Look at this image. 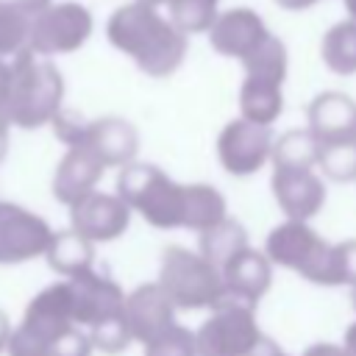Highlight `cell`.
I'll list each match as a JSON object with an SVG mask.
<instances>
[{
	"mask_svg": "<svg viewBox=\"0 0 356 356\" xmlns=\"http://www.w3.org/2000/svg\"><path fill=\"white\" fill-rule=\"evenodd\" d=\"M106 36L111 47L125 53L145 75L167 78L172 75L186 56L189 36L175 28L156 6L131 0L111 11L106 22Z\"/></svg>",
	"mask_w": 356,
	"mask_h": 356,
	"instance_id": "cell-1",
	"label": "cell"
},
{
	"mask_svg": "<svg viewBox=\"0 0 356 356\" xmlns=\"http://www.w3.org/2000/svg\"><path fill=\"white\" fill-rule=\"evenodd\" d=\"M11 97H8V125L22 131H36L56 120L64 108V78L61 70L31 50L11 58Z\"/></svg>",
	"mask_w": 356,
	"mask_h": 356,
	"instance_id": "cell-2",
	"label": "cell"
},
{
	"mask_svg": "<svg viewBox=\"0 0 356 356\" xmlns=\"http://www.w3.org/2000/svg\"><path fill=\"white\" fill-rule=\"evenodd\" d=\"M117 195L147 225L159 231L184 228L186 184L172 181L161 167L147 161H134L122 167L117 175Z\"/></svg>",
	"mask_w": 356,
	"mask_h": 356,
	"instance_id": "cell-3",
	"label": "cell"
},
{
	"mask_svg": "<svg viewBox=\"0 0 356 356\" xmlns=\"http://www.w3.org/2000/svg\"><path fill=\"white\" fill-rule=\"evenodd\" d=\"M264 253L273 267H284L317 286H337L334 281V242H325L309 222L284 220L264 239Z\"/></svg>",
	"mask_w": 356,
	"mask_h": 356,
	"instance_id": "cell-4",
	"label": "cell"
},
{
	"mask_svg": "<svg viewBox=\"0 0 356 356\" xmlns=\"http://www.w3.org/2000/svg\"><path fill=\"white\" fill-rule=\"evenodd\" d=\"M159 284L181 312L214 309L225 292L220 267L184 245H167L161 250Z\"/></svg>",
	"mask_w": 356,
	"mask_h": 356,
	"instance_id": "cell-5",
	"label": "cell"
},
{
	"mask_svg": "<svg viewBox=\"0 0 356 356\" xmlns=\"http://www.w3.org/2000/svg\"><path fill=\"white\" fill-rule=\"evenodd\" d=\"M261 337L264 334L256 323V306L225 292L195 331L197 356H248Z\"/></svg>",
	"mask_w": 356,
	"mask_h": 356,
	"instance_id": "cell-6",
	"label": "cell"
},
{
	"mask_svg": "<svg viewBox=\"0 0 356 356\" xmlns=\"http://www.w3.org/2000/svg\"><path fill=\"white\" fill-rule=\"evenodd\" d=\"M95 19L83 3L64 0V3H44L31 28L28 50L36 56H64L75 53L92 36Z\"/></svg>",
	"mask_w": 356,
	"mask_h": 356,
	"instance_id": "cell-7",
	"label": "cell"
},
{
	"mask_svg": "<svg viewBox=\"0 0 356 356\" xmlns=\"http://www.w3.org/2000/svg\"><path fill=\"white\" fill-rule=\"evenodd\" d=\"M273 128L256 125L242 117L225 122V128L217 136V159L228 175L245 178L259 172L273 159Z\"/></svg>",
	"mask_w": 356,
	"mask_h": 356,
	"instance_id": "cell-8",
	"label": "cell"
},
{
	"mask_svg": "<svg viewBox=\"0 0 356 356\" xmlns=\"http://www.w3.org/2000/svg\"><path fill=\"white\" fill-rule=\"evenodd\" d=\"M53 228L44 217L19 203L0 200V264H25L47 253Z\"/></svg>",
	"mask_w": 356,
	"mask_h": 356,
	"instance_id": "cell-9",
	"label": "cell"
},
{
	"mask_svg": "<svg viewBox=\"0 0 356 356\" xmlns=\"http://www.w3.org/2000/svg\"><path fill=\"white\" fill-rule=\"evenodd\" d=\"M64 281H67L70 295H72L75 323L83 331H92L100 323L125 317V298L128 295L122 292V286L108 273L92 267V270L72 275V278H64Z\"/></svg>",
	"mask_w": 356,
	"mask_h": 356,
	"instance_id": "cell-10",
	"label": "cell"
},
{
	"mask_svg": "<svg viewBox=\"0 0 356 356\" xmlns=\"http://www.w3.org/2000/svg\"><path fill=\"white\" fill-rule=\"evenodd\" d=\"M131 209L114 192H92L75 206H70V228L95 245L120 239L131 225Z\"/></svg>",
	"mask_w": 356,
	"mask_h": 356,
	"instance_id": "cell-11",
	"label": "cell"
},
{
	"mask_svg": "<svg viewBox=\"0 0 356 356\" xmlns=\"http://www.w3.org/2000/svg\"><path fill=\"white\" fill-rule=\"evenodd\" d=\"M270 189L286 220L309 222L325 206L323 178L309 167H273Z\"/></svg>",
	"mask_w": 356,
	"mask_h": 356,
	"instance_id": "cell-12",
	"label": "cell"
},
{
	"mask_svg": "<svg viewBox=\"0 0 356 356\" xmlns=\"http://www.w3.org/2000/svg\"><path fill=\"white\" fill-rule=\"evenodd\" d=\"M270 36V28L264 25V19L253 11V8H228L220 11L214 25L209 28V44L228 58H250Z\"/></svg>",
	"mask_w": 356,
	"mask_h": 356,
	"instance_id": "cell-13",
	"label": "cell"
},
{
	"mask_svg": "<svg viewBox=\"0 0 356 356\" xmlns=\"http://www.w3.org/2000/svg\"><path fill=\"white\" fill-rule=\"evenodd\" d=\"M125 320L131 328V337L142 345L161 337L170 325H175V303L164 292L159 281L136 286L125 298Z\"/></svg>",
	"mask_w": 356,
	"mask_h": 356,
	"instance_id": "cell-14",
	"label": "cell"
},
{
	"mask_svg": "<svg viewBox=\"0 0 356 356\" xmlns=\"http://www.w3.org/2000/svg\"><path fill=\"white\" fill-rule=\"evenodd\" d=\"M89 153H95L103 167H128L134 164L136 153H139V131L134 122L122 120V117H100V120H89L81 136V145Z\"/></svg>",
	"mask_w": 356,
	"mask_h": 356,
	"instance_id": "cell-15",
	"label": "cell"
},
{
	"mask_svg": "<svg viewBox=\"0 0 356 356\" xmlns=\"http://www.w3.org/2000/svg\"><path fill=\"white\" fill-rule=\"evenodd\" d=\"M309 131L320 145H337L356 139V100L345 92L325 89L314 95L306 108Z\"/></svg>",
	"mask_w": 356,
	"mask_h": 356,
	"instance_id": "cell-16",
	"label": "cell"
},
{
	"mask_svg": "<svg viewBox=\"0 0 356 356\" xmlns=\"http://www.w3.org/2000/svg\"><path fill=\"white\" fill-rule=\"evenodd\" d=\"M103 172L106 167L95 153H89L86 147H67L53 172V197L70 209L86 195L97 192L95 186L103 178Z\"/></svg>",
	"mask_w": 356,
	"mask_h": 356,
	"instance_id": "cell-17",
	"label": "cell"
},
{
	"mask_svg": "<svg viewBox=\"0 0 356 356\" xmlns=\"http://www.w3.org/2000/svg\"><path fill=\"white\" fill-rule=\"evenodd\" d=\"M273 284V261L264 250L248 248L234 261L222 267V289L231 298H239L245 303L259 306V300L267 295Z\"/></svg>",
	"mask_w": 356,
	"mask_h": 356,
	"instance_id": "cell-18",
	"label": "cell"
},
{
	"mask_svg": "<svg viewBox=\"0 0 356 356\" xmlns=\"http://www.w3.org/2000/svg\"><path fill=\"white\" fill-rule=\"evenodd\" d=\"M47 0H0V58H17L31 44V28Z\"/></svg>",
	"mask_w": 356,
	"mask_h": 356,
	"instance_id": "cell-19",
	"label": "cell"
},
{
	"mask_svg": "<svg viewBox=\"0 0 356 356\" xmlns=\"http://www.w3.org/2000/svg\"><path fill=\"white\" fill-rule=\"evenodd\" d=\"M44 259L56 275L72 278V275H81L95 267V242H89L86 236H81L72 228H64V231L53 234V242H50Z\"/></svg>",
	"mask_w": 356,
	"mask_h": 356,
	"instance_id": "cell-20",
	"label": "cell"
},
{
	"mask_svg": "<svg viewBox=\"0 0 356 356\" xmlns=\"http://www.w3.org/2000/svg\"><path fill=\"white\" fill-rule=\"evenodd\" d=\"M284 111V92L281 83L273 81H259V78H245L239 89V117L256 125H270L281 117Z\"/></svg>",
	"mask_w": 356,
	"mask_h": 356,
	"instance_id": "cell-21",
	"label": "cell"
},
{
	"mask_svg": "<svg viewBox=\"0 0 356 356\" xmlns=\"http://www.w3.org/2000/svg\"><path fill=\"white\" fill-rule=\"evenodd\" d=\"M228 217V203L220 189L211 184H186V206H184V228L203 234Z\"/></svg>",
	"mask_w": 356,
	"mask_h": 356,
	"instance_id": "cell-22",
	"label": "cell"
},
{
	"mask_svg": "<svg viewBox=\"0 0 356 356\" xmlns=\"http://www.w3.org/2000/svg\"><path fill=\"white\" fill-rule=\"evenodd\" d=\"M197 245H200L197 253L206 256L214 267H220V273H222V267H225L228 261H234L242 250L250 248V245H248V231H245V225H242L239 220H234V217H225V220L217 222L214 228L203 231L200 239H197Z\"/></svg>",
	"mask_w": 356,
	"mask_h": 356,
	"instance_id": "cell-23",
	"label": "cell"
},
{
	"mask_svg": "<svg viewBox=\"0 0 356 356\" xmlns=\"http://www.w3.org/2000/svg\"><path fill=\"white\" fill-rule=\"evenodd\" d=\"M320 58L334 75L356 72V19H339L323 33Z\"/></svg>",
	"mask_w": 356,
	"mask_h": 356,
	"instance_id": "cell-24",
	"label": "cell"
},
{
	"mask_svg": "<svg viewBox=\"0 0 356 356\" xmlns=\"http://www.w3.org/2000/svg\"><path fill=\"white\" fill-rule=\"evenodd\" d=\"M320 159V142L309 128H289L273 142V167H309L314 170Z\"/></svg>",
	"mask_w": 356,
	"mask_h": 356,
	"instance_id": "cell-25",
	"label": "cell"
},
{
	"mask_svg": "<svg viewBox=\"0 0 356 356\" xmlns=\"http://www.w3.org/2000/svg\"><path fill=\"white\" fill-rule=\"evenodd\" d=\"M245 67V78H259V81H273V83H281L286 81V44L270 33L267 42L250 56L242 61Z\"/></svg>",
	"mask_w": 356,
	"mask_h": 356,
	"instance_id": "cell-26",
	"label": "cell"
},
{
	"mask_svg": "<svg viewBox=\"0 0 356 356\" xmlns=\"http://www.w3.org/2000/svg\"><path fill=\"white\" fill-rule=\"evenodd\" d=\"M220 0H167L170 19L175 22L178 31L189 33H209L220 14Z\"/></svg>",
	"mask_w": 356,
	"mask_h": 356,
	"instance_id": "cell-27",
	"label": "cell"
},
{
	"mask_svg": "<svg viewBox=\"0 0 356 356\" xmlns=\"http://www.w3.org/2000/svg\"><path fill=\"white\" fill-rule=\"evenodd\" d=\"M317 167L328 181H337V184L356 181V139L337 142V145H320Z\"/></svg>",
	"mask_w": 356,
	"mask_h": 356,
	"instance_id": "cell-28",
	"label": "cell"
},
{
	"mask_svg": "<svg viewBox=\"0 0 356 356\" xmlns=\"http://www.w3.org/2000/svg\"><path fill=\"white\" fill-rule=\"evenodd\" d=\"M145 356H197V342L195 331L186 325H170L161 337L145 345Z\"/></svg>",
	"mask_w": 356,
	"mask_h": 356,
	"instance_id": "cell-29",
	"label": "cell"
},
{
	"mask_svg": "<svg viewBox=\"0 0 356 356\" xmlns=\"http://www.w3.org/2000/svg\"><path fill=\"white\" fill-rule=\"evenodd\" d=\"M95 350L106 353V356H117L122 350H128V345L134 342L131 337V328H128V320L125 317H117V320H108V323H100L95 325L92 331H86Z\"/></svg>",
	"mask_w": 356,
	"mask_h": 356,
	"instance_id": "cell-30",
	"label": "cell"
},
{
	"mask_svg": "<svg viewBox=\"0 0 356 356\" xmlns=\"http://www.w3.org/2000/svg\"><path fill=\"white\" fill-rule=\"evenodd\" d=\"M334 281L337 286H356V239L334 242Z\"/></svg>",
	"mask_w": 356,
	"mask_h": 356,
	"instance_id": "cell-31",
	"label": "cell"
},
{
	"mask_svg": "<svg viewBox=\"0 0 356 356\" xmlns=\"http://www.w3.org/2000/svg\"><path fill=\"white\" fill-rule=\"evenodd\" d=\"M11 61L0 58V125H8V97H11Z\"/></svg>",
	"mask_w": 356,
	"mask_h": 356,
	"instance_id": "cell-32",
	"label": "cell"
},
{
	"mask_svg": "<svg viewBox=\"0 0 356 356\" xmlns=\"http://www.w3.org/2000/svg\"><path fill=\"white\" fill-rule=\"evenodd\" d=\"M300 356H353V353L345 345H337V342H314Z\"/></svg>",
	"mask_w": 356,
	"mask_h": 356,
	"instance_id": "cell-33",
	"label": "cell"
},
{
	"mask_svg": "<svg viewBox=\"0 0 356 356\" xmlns=\"http://www.w3.org/2000/svg\"><path fill=\"white\" fill-rule=\"evenodd\" d=\"M248 356H286V353H284V350H281L270 337H261V339H259V345H256Z\"/></svg>",
	"mask_w": 356,
	"mask_h": 356,
	"instance_id": "cell-34",
	"label": "cell"
},
{
	"mask_svg": "<svg viewBox=\"0 0 356 356\" xmlns=\"http://www.w3.org/2000/svg\"><path fill=\"white\" fill-rule=\"evenodd\" d=\"M273 3H278L284 11H306V8L317 6L320 0H273Z\"/></svg>",
	"mask_w": 356,
	"mask_h": 356,
	"instance_id": "cell-35",
	"label": "cell"
},
{
	"mask_svg": "<svg viewBox=\"0 0 356 356\" xmlns=\"http://www.w3.org/2000/svg\"><path fill=\"white\" fill-rule=\"evenodd\" d=\"M11 331H14V328H11V323H8V314H6L3 309H0V353H3L6 348H8Z\"/></svg>",
	"mask_w": 356,
	"mask_h": 356,
	"instance_id": "cell-36",
	"label": "cell"
},
{
	"mask_svg": "<svg viewBox=\"0 0 356 356\" xmlns=\"http://www.w3.org/2000/svg\"><path fill=\"white\" fill-rule=\"evenodd\" d=\"M342 345L356 356V323H350V325L345 328V339H342Z\"/></svg>",
	"mask_w": 356,
	"mask_h": 356,
	"instance_id": "cell-37",
	"label": "cell"
},
{
	"mask_svg": "<svg viewBox=\"0 0 356 356\" xmlns=\"http://www.w3.org/2000/svg\"><path fill=\"white\" fill-rule=\"evenodd\" d=\"M8 153V125H0V164Z\"/></svg>",
	"mask_w": 356,
	"mask_h": 356,
	"instance_id": "cell-38",
	"label": "cell"
},
{
	"mask_svg": "<svg viewBox=\"0 0 356 356\" xmlns=\"http://www.w3.org/2000/svg\"><path fill=\"white\" fill-rule=\"evenodd\" d=\"M342 3H345L348 17H350V19H356V0H342Z\"/></svg>",
	"mask_w": 356,
	"mask_h": 356,
	"instance_id": "cell-39",
	"label": "cell"
},
{
	"mask_svg": "<svg viewBox=\"0 0 356 356\" xmlns=\"http://www.w3.org/2000/svg\"><path fill=\"white\" fill-rule=\"evenodd\" d=\"M139 3H150V6H156V8H159V6H167V0H139Z\"/></svg>",
	"mask_w": 356,
	"mask_h": 356,
	"instance_id": "cell-40",
	"label": "cell"
},
{
	"mask_svg": "<svg viewBox=\"0 0 356 356\" xmlns=\"http://www.w3.org/2000/svg\"><path fill=\"white\" fill-rule=\"evenodd\" d=\"M350 300H353V309H356V286H350Z\"/></svg>",
	"mask_w": 356,
	"mask_h": 356,
	"instance_id": "cell-41",
	"label": "cell"
},
{
	"mask_svg": "<svg viewBox=\"0 0 356 356\" xmlns=\"http://www.w3.org/2000/svg\"><path fill=\"white\" fill-rule=\"evenodd\" d=\"M47 3H53V0H47Z\"/></svg>",
	"mask_w": 356,
	"mask_h": 356,
	"instance_id": "cell-42",
	"label": "cell"
}]
</instances>
